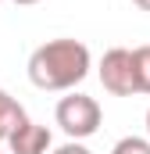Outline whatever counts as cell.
<instances>
[{
  "label": "cell",
  "instance_id": "obj_1",
  "mask_svg": "<svg viewBox=\"0 0 150 154\" xmlns=\"http://www.w3.org/2000/svg\"><path fill=\"white\" fill-rule=\"evenodd\" d=\"M93 68V54L82 39L61 36V39H46L29 54V82L36 90H50V93H64L75 90Z\"/></svg>",
  "mask_w": 150,
  "mask_h": 154
},
{
  "label": "cell",
  "instance_id": "obj_2",
  "mask_svg": "<svg viewBox=\"0 0 150 154\" xmlns=\"http://www.w3.org/2000/svg\"><path fill=\"white\" fill-rule=\"evenodd\" d=\"M54 122L61 125V133H64L68 140H89V136L100 129L104 111H100L97 97H89V93H75V90H72L68 97L57 100Z\"/></svg>",
  "mask_w": 150,
  "mask_h": 154
},
{
  "label": "cell",
  "instance_id": "obj_3",
  "mask_svg": "<svg viewBox=\"0 0 150 154\" xmlns=\"http://www.w3.org/2000/svg\"><path fill=\"white\" fill-rule=\"evenodd\" d=\"M97 75H100V86L111 97H132V93H140L136 90V65H132V50L129 47H111L100 57Z\"/></svg>",
  "mask_w": 150,
  "mask_h": 154
},
{
  "label": "cell",
  "instance_id": "obj_4",
  "mask_svg": "<svg viewBox=\"0 0 150 154\" xmlns=\"http://www.w3.org/2000/svg\"><path fill=\"white\" fill-rule=\"evenodd\" d=\"M7 151L11 154H50V147H54V136H50V129L46 125H39V122H22L7 140Z\"/></svg>",
  "mask_w": 150,
  "mask_h": 154
},
{
  "label": "cell",
  "instance_id": "obj_5",
  "mask_svg": "<svg viewBox=\"0 0 150 154\" xmlns=\"http://www.w3.org/2000/svg\"><path fill=\"white\" fill-rule=\"evenodd\" d=\"M25 118H29V115H25V108H22L7 90H0V140H7Z\"/></svg>",
  "mask_w": 150,
  "mask_h": 154
},
{
  "label": "cell",
  "instance_id": "obj_6",
  "mask_svg": "<svg viewBox=\"0 0 150 154\" xmlns=\"http://www.w3.org/2000/svg\"><path fill=\"white\" fill-rule=\"evenodd\" d=\"M132 65H136V90L150 93V43L132 50Z\"/></svg>",
  "mask_w": 150,
  "mask_h": 154
},
{
  "label": "cell",
  "instance_id": "obj_7",
  "mask_svg": "<svg viewBox=\"0 0 150 154\" xmlns=\"http://www.w3.org/2000/svg\"><path fill=\"white\" fill-rule=\"evenodd\" d=\"M111 154H150V140L147 136H122L111 147Z\"/></svg>",
  "mask_w": 150,
  "mask_h": 154
},
{
  "label": "cell",
  "instance_id": "obj_8",
  "mask_svg": "<svg viewBox=\"0 0 150 154\" xmlns=\"http://www.w3.org/2000/svg\"><path fill=\"white\" fill-rule=\"evenodd\" d=\"M50 154H93L82 140H68V143H61V147H50Z\"/></svg>",
  "mask_w": 150,
  "mask_h": 154
},
{
  "label": "cell",
  "instance_id": "obj_9",
  "mask_svg": "<svg viewBox=\"0 0 150 154\" xmlns=\"http://www.w3.org/2000/svg\"><path fill=\"white\" fill-rule=\"evenodd\" d=\"M11 4H18V7H32V4H39V0H11Z\"/></svg>",
  "mask_w": 150,
  "mask_h": 154
},
{
  "label": "cell",
  "instance_id": "obj_10",
  "mask_svg": "<svg viewBox=\"0 0 150 154\" xmlns=\"http://www.w3.org/2000/svg\"><path fill=\"white\" fill-rule=\"evenodd\" d=\"M132 4H136L140 11H150V0H132Z\"/></svg>",
  "mask_w": 150,
  "mask_h": 154
},
{
  "label": "cell",
  "instance_id": "obj_11",
  "mask_svg": "<svg viewBox=\"0 0 150 154\" xmlns=\"http://www.w3.org/2000/svg\"><path fill=\"white\" fill-rule=\"evenodd\" d=\"M147 140H150V108H147Z\"/></svg>",
  "mask_w": 150,
  "mask_h": 154
},
{
  "label": "cell",
  "instance_id": "obj_12",
  "mask_svg": "<svg viewBox=\"0 0 150 154\" xmlns=\"http://www.w3.org/2000/svg\"><path fill=\"white\" fill-rule=\"evenodd\" d=\"M0 154H4V151H0Z\"/></svg>",
  "mask_w": 150,
  "mask_h": 154
}]
</instances>
